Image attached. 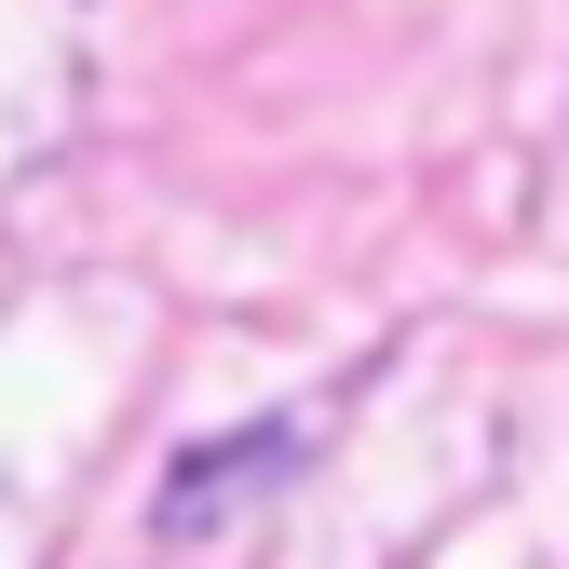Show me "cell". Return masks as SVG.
Here are the masks:
<instances>
[{
	"instance_id": "1",
	"label": "cell",
	"mask_w": 569,
	"mask_h": 569,
	"mask_svg": "<svg viewBox=\"0 0 569 569\" xmlns=\"http://www.w3.org/2000/svg\"><path fill=\"white\" fill-rule=\"evenodd\" d=\"M271 475H299V420H258V435H218V461L163 475V542L218 529V502H244V488H271Z\"/></svg>"
}]
</instances>
